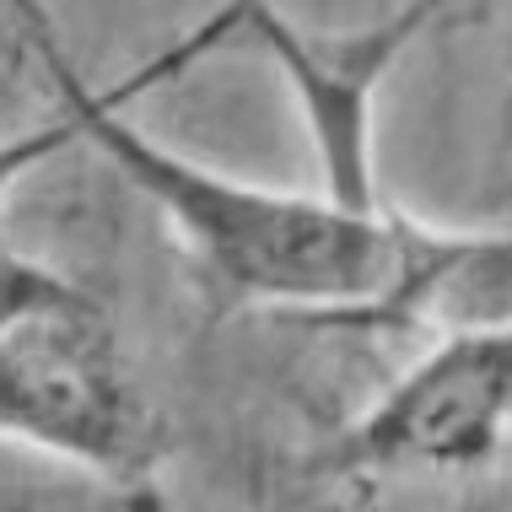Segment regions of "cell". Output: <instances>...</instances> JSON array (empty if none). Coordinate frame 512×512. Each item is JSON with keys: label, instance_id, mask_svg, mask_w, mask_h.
<instances>
[{"label": "cell", "instance_id": "cell-1", "mask_svg": "<svg viewBox=\"0 0 512 512\" xmlns=\"http://www.w3.org/2000/svg\"><path fill=\"white\" fill-rule=\"evenodd\" d=\"M22 17L27 49L60 98V114L76 119L81 141L98 146L130 189L173 221L184 248L200 259L227 297L265 302V308L318 313L329 324H442L453 329L480 286L496 232H432L383 211H356L329 195H292V189L248 184L221 168L184 157L151 141L124 108L146 98L157 81H173L238 38V11L221 0L216 17L184 33L173 49L146 60L141 71L87 87L71 54L54 33L44 0H11Z\"/></svg>", "mask_w": 512, "mask_h": 512}, {"label": "cell", "instance_id": "cell-2", "mask_svg": "<svg viewBox=\"0 0 512 512\" xmlns=\"http://www.w3.org/2000/svg\"><path fill=\"white\" fill-rule=\"evenodd\" d=\"M0 437L119 480H151L157 426L124 367L119 329L81 281L0 254Z\"/></svg>", "mask_w": 512, "mask_h": 512}, {"label": "cell", "instance_id": "cell-3", "mask_svg": "<svg viewBox=\"0 0 512 512\" xmlns=\"http://www.w3.org/2000/svg\"><path fill=\"white\" fill-rule=\"evenodd\" d=\"M512 426V324L442 329L345 426L335 475H459L496 459Z\"/></svg>", "mask_w": 512, "mask_h": 512}, {"label": "cell", "instance_id": "cell-4", "mask_svg": "<svg viewBox=\"0 0 512 512\" xmlns=\"http://www.w3.org/2000/svg\"><path fill=\"white\" fill-rule=\"evenodd\" d=\"M71 141H81V130H76V119H65V114L54 124H38V130L6 135V141H0V200H6L27 173L44 168L49 157H60Z\"/></svg>", "mask_w": 512, "mask_h": 512}, {"label": "cell", "instance_id": "cell-5", "mask_svg": "<svg viewBox=\"0 0 512 512\" xmlns=\"http://www.w3.org/2000/svg\"><path fill=\"white\" fill-rule=\"evenodd\" d=\"M124 512H168V502H162V491L151 480H141V486L124 491Z\"/></svg>", "mask_w": 512, "mask_h": 512}]
</instances>
